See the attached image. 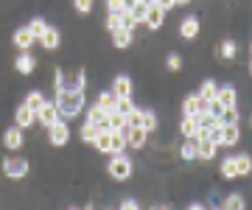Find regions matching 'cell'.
<instances>
[{
    "label": "cell",
    "mask_w": 252,
    "mask_h": 210,
    "mask_svg": "<svg viewBox=\"0 0 252 210\" xmlns=\"http://www.w3.org/2000/svg\"><path fill=\"white\" fill-rule=\"evenodd\" d=\"M54 104H56V110H59V118L70 120L84 112V92L81 90H59Z\"/></svg>",
    "instance_id": "6da1fadb"
},
{
    "label": "cell",
    "mask_w": 252,
    "mask_h": 210,
    "mask_svg": "<svg viewBox=\"0 0 252 210\" xmlns=\"http://www.w3.org/2000/svg\"><path fill=\"white\" fill-rule=\"evenodd\" d=\"M132 171H135V163H132L126 154H112V157H109L107 174L115 180V182H126V180L132 177Z\"/></svg>",
    "instance_id": "7a4b0ae2"
},
{
    "label": "cell",
    "mask_w": 252,
    "mask_h": 210,
    "mask_svg": "<svg viewBox=\"0 0 252 210\" xmlns=\"http://www.w3.org/2000/svg\"><path fill=\"white\" fill-rule=\"evenodd\" d=\"M28 160L26 157H17V154H9L3 157V163H0V174H6V177H11V180H23L28 174Z\"/></svg>",
    "instance_id": "3957f363"
},
{
    "label": "cell",
    "mask_w": 252,
    "mask_h": 210,
    "mask_svg": "<svg viewBox=\"0 0 252 210\" xmlns=\"http://www.w3.org/2000/svg\"><path fill=\"white\" fill-rule=\"evenodd\" d=\"M67 140H70V126H67V120L59 118L54 126H48V143H51V146L62 149Z\"/></svg>",
    "instance_id": "277c9868"
},
{
    "label": "cell",
    "mask_w": 252,
    "mask_h": 210,
    "mask_svg": "<svg viewBox=\"0 0 252 210\" xmlns=\"http://www.w3.org/2000/svg\"><path fill=\"white\" fill-rule=\"evenodd\" d=\"M118 132H124L126 137V149H143L146 146V140H149V132L140 126H124V129H118Z\"/></svg>",
    "instance_id": "5b68a950"
},
{
    "label": "cell",
    "mask_w": 252,
    "mask_h": 210,
    "mask_svg": "<svg viewBox=\"0 0 252 210\" xmlns=\"http://www.w3.org/2000/svg\"><path fill=\"white\" fill-rule=\"evenodd\" d=\"M207 107V101L199 95V92H193V95H185V101H182V118H193L196 112H202Z\"/></svg>",
    "instance_id": "8992f818"
},
{
    "label": "cell",
    "mask_w": 252,
    "mask_h": 210,
    "mask_svg": "<svg viewBox=\"0 0 252 210\" xmlns=\"http://www.w3.org/2000/svg\"><path fill=\"white\" fill-rule=\"evenodd\" d=\"M36 120H39V123H42L45 129H48V126H54L56 120H59V110H56L54 101H45V104L36 110Z\"/></svg>",
    "instance_id": "52a82bcc"
},
{
    "label": "cell",
    "mask_w": 252,
    "mask_h": 210,
    "mask_svg": "<svg viewBox=\"0 0 252 210\" xmlns=\"http://www.w3.org/2000/svg\"><path fill=\"white\" fill-rule=\"evenodd\" d=\"M112 92H115V98H132V92H135V84L126 73L115 76V82H112Z\"/></svg>",
    "instance_id": "ba28073f"
},
{
    "label": "cell",
    "mask_w": 252,
    "mask_h": 210,
    "mask_svg": "<svg viewBox=\"0 0 252 210\" xmlns=\"http://www.w3.org/2000/svg\"><path fill=\"white\" fill-rule=\"evenodd\" d=\"M23 140H26V135H23L20 126H11V129L3 132V146L9 149V151H20V149H23Z\"/></svg>",
    "instance_id": "9c48e42d"
},
{
    "label": "cell",
    "mask_w": 252,
    "mask_h": 210,
    "mask_svg": "<svg viewBox=\"0 0 252 210\" xmlns=\"http://www.w3.org/2000/svg\"><path fill=\"white\" fill-rule=\"evenodd\" d=\"M34 120H36V112H34V110H28L26 104H20L17 110H14V126H20L23 132L34 126Z\"/></svg>",
    "instance_id": "30bf717a"
},
{
    "label": "cell",
    "mask_w": 252,
    "mask_h": 210,
    "mask_svg": "<svg viewBox=\"0 0 252 210\" xmlns=\"http://www.w3.org/2000/svg\"><path fill=\"white\" fill-rule=\"evenodd\" d=\"M143 23H146V28H152V31H160L162 23H165V11H162L157 3H152V6H149V11H146Z\"/></svg>",
    "instance_id": "8fae6325"
},
{
    "label": "cell",
    "mask_w": 252,
    "mask_h": 210,
    "mask_svg": "<svg viewBox=\"0 0 252 210\" xmlns=\"http://www.w3.org/2000/svg\"><path fill=\"white\" fill-rule=\"evenodd\" d=\"M199 31H202V26H199V17H185L180 23V37L182 39H196Z\"/></svg>",
    "instance_id": "7c38bea8"
},
{
    "label": "cell",
    "mask_w": 252,
    "mask_h": 210,
    "mask_svg": "<svg viewBox=\"0 0 252 210\" xmlns=\"http://www.w3.org/2000/svg\"><path fill=\"white\" fill-rule=\"evenodd\" d=\"M216 101L221 104V107H238V92H235L233 84H224V87H219Z\"/></svg>",
    "instance_id": "4fadbf2b"
},
{
    "label": "cell",
    "mask_w": 252,
    "mask_h": 210,
    "mask_svg": "<svg viewBox=\"0 0 252 210\" xmlns=\"http://www.w3.org/2000/svg\"><path fill=\"white\" fill-rule=\"evenodd\" d=\"M11 42H14V48H17V51H31V45H34L36 39L31 37V31L23 26V28H17V31H14V39H11Z\"/></svg>",
    "instance_id": "5bb4252c"
},
{
    "label": "cell",
    "mask_w": 252,
    "mask_h": 210,
    "mask_svg": "<svg viewBox=\"0 0 252 210\" xmlns=\"http://www.w3.org/2000/svg\"><path fill=\"white\" fill-rule=\"evenodd\" d=\"M14 67H17V73L28 76V73H34V67H36V59L28 51H20V56L14 59Z\"/></svg>",
    "instance_id": "9a60e30c"
},
{
    "label": "cell",
    "mask_w": 252,
    "mask_h": 210,
    "mask_svg": "<svg viewBox=\"0 0 252 210\" xmlns=\"http://www.w3.org/2000/svg\"><path fill=\"white\" fill-rule=\"evenodd\" d=\"M39 45L45 48V51H56V48L62 45V34H59L54 26H48V31L42 34V39H39Z\"/></svg>",
    "instance_id": "2e32d148"
},
{
    "label": "cell",
    "mask_w": 252,
    "mask_h": 210,
    "mask_svg": "<svg viewBox=\"0 0 252 210\" xmlns=\"http://www.w3.org/2000/svg\"><path fill=\"white\" fill-rule=\"evenodd\" d=\"M207 140H210V143H213V146H224V123H221V120H213V123H210V126H207Z\"/></svg>",
    "instance_id": "e0dca14e"
},
{
    "label": "cell",
    "mask_w": 252,
    "mask_h": 210,
    "mask_svg": "<svg viewBox=\"0 0 252 210\" xmlns=\"http://www.w3.org/2000/svg\"><path fill=\"white\" fill-rule=\"evenodd\" d=\"M109 34H112V45L121 48V51L129 48V45H132V39H135V34H132L129 28H115V31H109Z\"/></svg>",
    "instance_id": "ac0fdd59"
},
{
    "label": "cell",
    "mask_w": 252,
    "mask_h": 210,
    "mask_svg": "<svg viewBox=\"0 0 252 210\" xmlns=\"http://www.w3.org/2000/svg\"><path fill=\"white\" fill-rule=\"evenodd\" d=\"M93 146H95V151H101V154H112V132L101 129L98 135H95V140H93Z\"/></svg>",
    "instance_id": "d6986e66"
},
{
    "label": "cell",
    "mask_w": 252,
    "mask_h": 210,
    "mask_svg": "<svg viewBox=\"0 0 252 210\" xmlns=\"http://www.w3.org/2000/svg\"><path fill=\"white\" fill-rule=\"evenodd\" d=\"M95 107H98V110H104L107 115H109V112H115V107H118L115 92H112V90H104L98 98H95Z\"/></svg>",
    "instance_id": "ffe728a7"
},
{
    "label": "cell",
    "mask_w": 252,
    "mask_h": 210,
    "mask_svg": "<svg viewBox=\"0 0 252 210\" xmlns=\"http://www.w3.org/2000/svg\"><path fill=\"white\" fill-rule=\"evenodd\" d=\"M213 157H216V146L207 137H199L196 140V160H213Z\"/></svg>",
    "instance_id": "44dd1931"
},
{
    "label": "cell",
    "mask_w": 252,
    "mask_h": 210,
    "mask_svg": "<svg viewBox=\"0 0 252 210\" xmlns=\"http://www.w3.org/2000/svg\"><path fill=\"white\" fill-rule=\"evenodd\" d=\"M180 135L185 137V140H196V137H199V123H196V118H182V120H180Z\"/></svg>",
    "instance_id": "7402d4cb"
},
{
    "label": "cell",
    "mask_w": 252,
    "mask_h": 210,
    "mask_svg": "<svg viewBox=\"0 0 252 210\" xmlns=\"http://www.w3.org/2000/svg\"><path fill=\"white\" fill-rule=\"evenodd\" d=\"M140 129H146L149 135L157 132V129H160V118H157V112H154V110H143V123H140Z\"/></svg>",
    "instance_id": "603a6c76"
},
{
    "label": "cell",
    "mask_w": 252,
    "mask_h": 210,
    "mask_svg": "<svg viewBox=\"0 0 252 210\" xmlns=\"http://www.w3.org/2000/svg\"><path fill=\"white\" fill-rule=\"evenodd\" d=\"M221 210H247V202H244L241 193H230V196H224V202H221Z\"/></svg>",
    "instance_id": "cb8c5ba5"
},
{
    "label": "cell",
    "mask_w": 252,
    "mask_h": 210,
    "mask_svg": "<svg viewBox=\"0 0 252 210\" xmlns=\"http://www.w3.org/2000/svg\"><path fill=\"white\" fill-rule=\"evenodd\" d=\"M28 31H31V37H34L36 39V42H39V39H42V34H45V31H48V23H45V20H42V17H31V23H28Z\"/></svg>",
    "instance_id": "d4e9b609"
},
{
    "label": "cell",
    "mask_w": 252,
    "mask_h": 210,
    "mask_svg": "<svg viewBox=\"0 0 252 210\" xmlns=\"http://www.w3.org/2000/svg\"><path fill=\"white\" fill-rule=\"evenodd\" d=\"M199 95H202L205 101H213L219 95V84L213 82V79H205V82H202V87H199Z\"/></svg>",
    "instance_id": "484cf974"
},
{
    "label": "cell",
    "mask_w": 252,
    "mask_h": 210,
    "mask_svg": "<svg viewBox=\"0 0 252 210\" xmlns=\"http://www.w3.org/2000/svg\"><path fill=\"white\" fill-rule=\"evenodd\" d=\"M45 95H42V92H39V90H31V92H28V95H26V101H23V104H26V107H28V110H39V107H42V104H45Z\"/></svg>",
    "instance_id": "4316f807"
},
{
    "label": "cell",
    "mask_w": 252,
    "mask_h": 210,
    "mask_svg": "<svg viewBox=\"0 0 252 210\" xmlns=\"http://www.w3.org/2000/svg\"><path fill=\"white\" fill-rule=\"evenodd\" d=\"M101 129L95 126V123H90V120H84V126L79 129V137L81 140H84V143H93V140H95V135H98Z\"/></svg>",
    "instance_id": "83f0119b"
},
{
    "label": "cell",
    "mask_w": 252,
    "mask_h": 210,
    "mask_svg": "<svg viewBox=\"0 0 252 210\" xmlns=\"http://www.w3.org/2000/svg\"><path fill=\"white\" fill-rule=\"evenodd\" d=\"M235 54H238V45H235L233 39H224V42L219 45V56H221V59H227V62H230V59H235Z\"/></svg>",
    "instance_id": "f1b7e54d"
},
{
    "label": "cell",
    "mask_w": 252,
    "mask_h": 210,
    "mask_svg": "<svg viewBox=\"0 0 252 210\" xmlns=\"http://www.w3.org/2000/svg\"><path fill=\"white\" fill-rule=\"evenodd\" d=\"M219 171H221V177H224V180H238V168H235V157H227L224 163H221V168H219Z\"/></svg>",
    "instance_id": "f546056e"
},
{
    "label": "cell",
    "mask_w": 252,
    "mask_h": 210,
    "mask_svg": "<svg viewBox=\"0 0 252 210\" xmlns=\"http://www.w3.org/2000/svg\"><path fill=\"white\" fill-rule=\"evenodd\" d=\"M235 168H238V177H247L252 171V157L250 154H235Z\"/></svg>",
    "instance_id": "4dcf8cb0"
},
{
    "label": "cell",
    "mask_w": 252,
    "mask_h": 210,
    "mask_svg": "<svg viewBox=\"0 0 252 210\" xmlns=\"http://www.w3.org/2000/svg\"><path fill=\"white\" fill-rule=\"evenodd\" d=\"M219 120H221L224 126L238 123V107H224V110H221V115H219Z\"/></svg>",
    "instance_id": "1f68e13d"
},
{
    "label": "cell",
    "mask_w": 252,
    "mask_h": 210,
    "mask_svg": "<svg viewBox=\"0 0 252 210\" xmlns=\"http://www.w3.org/2000/svg\"><path fill=\"white\" fill-rule=\"evenodd\" d=\"M238 137H241V129H238V123H233V126H224V146H235V143H238Z\"/></svg>",
    "instance_id": "d6a6232c"
},
{
    "label": "cell",
    "mask_w": 252,
    "mask_h": 210,
    "mask_svg": "<svg viewBox=\"0 0 252 210\" xmlns=\"http://www.w3.org/2000/svg\"><path fill=\"white\" fill-rule=\"evenodd\" d=\"M126 151V137L124 132H112V154H124ZM109 154V157H112Z\"/></svg>",
    "instance_id": "836d02e7"
},
{
    "label": "cell",
    "mask_w": 252,
    "mask_h": 210,
    "mask_svg": "<svg viewBox=\"0 0 252 210\" xmlns=\"http://www.w3.org/2000/svg\"><path fill=\"white\" fill-rule=\"evenodd\" d=\"M180 154H182V160H196V140H185Z\"/></svg>",
    "instance_id": "e575fe53"
},
{
    "label": "cell",
    "mask_w": 252,
    "mask_h": 210,
    "mask_svg": "<svg viewBox=\"0 0 252 210\" xmlns=\"http://www.w3.org/2000/svg\"><path fill=\"white\" fill-rule=\"evenodd\" d=\"M118 17H121V28H129V31H135V26H137V20H135V14L132 11H118Z\"/></svg>",
    "instance_id": "d590c367"
},
{
    "label": "cell",
    "mask_w": 252,
    "mask_h": 210,
    "mask_svg": "<svg viewBox=\"0 0 252 210\" xmlns=\"http://www.w3.org/2000/svg\"><path fill=\"white\" fill-rule=\"evenodd\" d=\"M109 126H112V132L124 129L126 126V115H121V112H109Z\"/></svg>",
    "instance_id": "8d00e7d4"
},
{
    "label": "cell",
    "mask_w": 252,
    "mask_h": 210,
    "mask_svg": "<svg viewBox=\"0 0 252 210\" xmlns=\"http://www.w3.org/2000/svg\"><path fill=\"white\" fill-rule=\"evenodd\" d=\"M93 6H95V0H73V9L79 11V14H90Z\"/></svg>",
    "instance_id": "74e56055"
},
{
    "label": "cell",
    "mask_w": 252,
    "mask_h": 210,
    "mask_svg": "<svg viewBox=\"0 0 252 210\" xmlns=\"http://www.w3.org/2000/svg\"><path fill=\"white\" fill-rule=\"evenodd\" d=\"M140 123H143V110H132L129 112V115H126V126H140Z\"/></svg>",
    "instance_id": "f35d334b"
},
{
    "label": "cell",
    "mask_w": 252,
    "mask_h": 210,
    "mask_svg": "<svg viewBox=\"0 0 252 210\" xmlns=\"http://www.w3.org/2000/svg\"><path fill=\"white\" fill-rule=\"evenodd\" d=\"M132 110H135V104H132V98H118L115 112H121V115H129Z\"/></svg>",
    "instance_id": "ab89813d"
},
{
    "label": "cell",
    "mask_w": 252,
    "mask_h": 210,
    "mask_svg": "<svg viewBox=\"0 0 252 210\" xmlns=\"http://www.w3.org/2000/svg\"><path fill=\"white\" fill-rule=\"evenodd\" d=\"M165 67L177 73V70L182 67V56H180V54H168V59H165Z\"/></svg>",
    "instance_id": "60d3db41"
},
{
    "label": "cell",
    "mask_w": 252,
    "mask_h": 210,
    "mask_svg": "<svg viewBox=\"0 0 252 210\" xmlns=\"http://www.w3.org/2000/svg\"><path fill=\"white\" fill-rule=\"evenodd\" d=\"M146 11H149V6H146V3H140V0H137V3H135V9H132V14H135V20H137V23H143Z\"/></svg>",
    "instance_id": "b9f144b4"
},
{
    "label": "cell",
    "mask_w": 252,
    "mask_h": 210,
    "mask_svg": "<svg viewBox=\"0 0 252 210\" xmlns=\"http://www.w3.org/2000/svg\"><path fill=\"white\" fill-rule=\"evenodd\" d=\"M104 26H107V31H115V28H121V17H118V14H107Z\"/></svg>",
    "instance_id": "7bdbcfd3"
},
{
    "label": "cell",
    "mask_w": 252,
    "mask_h": 210,
    "mask_svg": "<svg viewBox=\"0 0 252 210\" xmlns=\"http://www.w3.org/2000/svg\"><path fill=\"white\" fill-rule=\"evenodd\" d=\"M124 11V0H107V14H118Z\"/></svg>",
    "instance_id": "ee69618b"
},
{
    "label": "cell",
    "mask_w": 252,
    "mask_h": 210,
    "mask_svg": "<svg viewBox=\"0 0 252 210\" xmlns=\"http://www.w3.org/2000/svg\"><path fill=\"white\" fill-rule=\"evenodd\" d=\"M118 210H140V205H137V199H124Z\"/></svg>",
    "instance_id": "f6af8a7d"
},
{
    "label": "cell",
    "mask_w": 252,
    "mask_h": 210,
    "mask_svg": "<svg viewBox=\"0 0 252 210\" xmlns=\"http://www.w3.org/2000/svg\"><path fill=\"white\" fill-rule=\"evenodd\" d=\"M157 6H160L162 11H171L174 6H177V0H157Z\"/></svg>",
    "instance_id": "bcb514c9"
},
{
    "label": "cell",
    "mask_w": 252,
    "mask_h": 210,
    "mask_svg": "<svg viewBox=\"0 0 252 210\" xmlns=\"http://www.w3.org/2000/svg\"><path fill=\"white\" fill-rule=\"evenodd\" d=\"M135 3H137V0H124V9L132 11V9H135Z\"/></svg>",
    "instance_id": "7dc6e473"
},
{
    "label": "cell",
    "mask_w": 252,
    "mask_h": 210,
    "mask_svg": "<svg viewBox=\"0 0 252 210\" xmlns=\"http://www.w3.org/2000/svg\"><path fill=\"white\" fill-rule=\"evenodd\" d=\"M188 210H205V205H199V202H193V205H190Z\"/></svg>",
    "instance_id": "c3c4849f"
},
{
    "label": "cell",
    "mask_w": 252,
    "mask_h": 210,
    "mask_svg": "<svg viewBox=\"0 0 252 210\" xmlns=\"http://www.w3.org/2000/svg\"><path fill=\"white\" fill-rule=\"evenodd\" d=\"M152 210H171V208H168V205H154Z\"/></svg>",
    "instance_id": "681fc988"
},
{
    "label": "cell",
    "mask_w": 252,
    "mask_h": 210,
    "mask_svg": "<svg viewBox=\"0 0 252 210\" xmlns=\"http://www.w3.org/2000/svg\"><path fill=\"white\" fill-rule=\"evenodd\" d=\"M140 3H146V6H152V3H157V0H140Z\"/></svg>",
    "instance_id": "f907efd6"
},
{
    "label": "cell",
    "mask_w": 252,
    "mask_h": 210,
    "mask_svg": "<svg viewBox=\"0 0 252 210\" xmlns=\"http://www.w3.org/2000/svg\"><path fill=\"white\" fill-rule=\"evenodd\" d=\"M180 3H188V0H177V6H180Z\"/></svg>",
    "instance_id": "816d5d0a"
},
{
    "label": "cell",
    "mask_w": 252,
    "mask_h": 210,
    "mask_svg": "<svg viewBox=\"0 0 252 210\" xmlns=\"http://www.w3.org/2000/svg\"><path fill=\"white\" fill-rule=\"evenodd\" d=\"M250 76H252V62H250Z\"/></svg>",
    "instance_id": "f5cc1de1"
},
{
    "label": "cell",
    "mask_w": 252,
    "mask_h": 210,
    "mask_svg": "<svg viewBox=\"0 0 252 210\" xmlns=\"http://www.w3.org/2000/svg\"><path fill=\"white\" fill-rule=\"evenodd\" d=\"M70 210H76V208H70Z\"/></svg>",
    "instance_id": "db71d44e"
},
{
    "label": "cell",
    "mask_w": 252,
    "mask_h": 210,
    "mask_svg": "<svg viewBox=\"0 0 252 210\" xmlns=\"http://www.w3.org/2000/svg\"><path fill=\"white\" fill-rule=\"evenodd\" d=\"M107 210H112V208H107Z\"/></svg>",
    "instance_id": "11a10c76"
},
{
    "label": "cell",
    "mask_w": 252,
    "mask_h": 210,
    "mask_svg": "<svg viewBox=\"0 0 252 210\" xmlns=\"http://www.w3.org/2000/svg\"><path fill=\"white\" fill-rule=\"evenodd\" d=\"M250 51H252V48H250Z\"/></svg>",
    "instance_id": "9f6ffc18"
}]
</instances>
